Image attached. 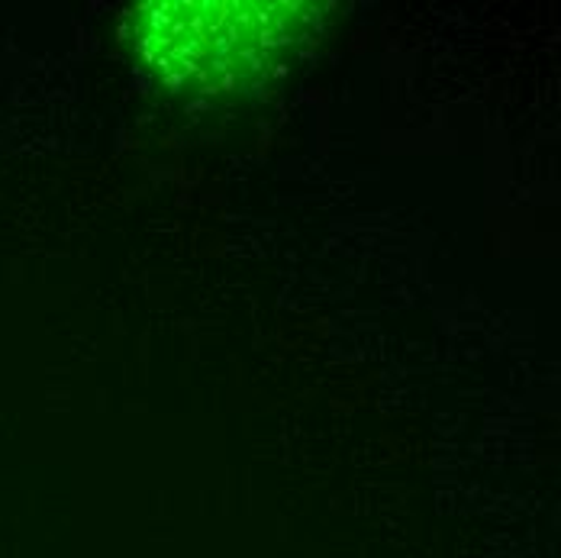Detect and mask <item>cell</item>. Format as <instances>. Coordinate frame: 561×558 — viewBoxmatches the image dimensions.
Wrapping results in <instances>:
<instances>
[{"mask_svg":"<svg viewBox=\"0 0 561 558\" xmlns=\"http://www.w3.org/2000/svg\"><path fill=\"white\" fill-rule=\"evenodd\" d=\"M320 0H142L123 16L139 81L184 107L262 98L323 36Z\"/></svg>","mask_w":561,"mask_h":558,"instance_id":"1","label":"cell"}]
</instances>
